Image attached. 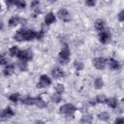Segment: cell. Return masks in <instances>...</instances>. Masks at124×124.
Returning <instances> with one entry per match:
<instances>
[{"instance_id": "obj_1", "label": "cell", "mask_w": 124, "mask_h": 124, "mask_svg": "<svg viewBox=\"0 0 124 124\" xmlns=\"http://www.w3.org/2000/svg\"><path fill=\"white\" fill-rule=\"evenodd\" d=\"M70 55H71V51L70 48L67 45H65L62 49L59 51V55H58V60L60 64H66L69 62L70 60Z\"/></svg>"}, {"instance_id": "obj_2", "label": "cell", "mask_w": 124, "mask_h": 124, "mask_svg": "<svg viewBox=\"0 0 124 124\" xmlns=\"http://www.w3.org/2000/svg\"><path fill=\"white\" fill-rule=\"evenodd\" d=\"M16 57L22 62H27L33 58V52L31 49H19Z\"/></svg>"}, {"instance_id": "obj_3", "label": "cell", "mask_w": 124, "mask_h": 124, "mask_svg": "<svg viewBox=\"0 0 124 124\" xmlns=\"http://www.w3.org/2000/svg\"><path fill=\"white\" fill-rule=\"evenodd\" d=\"M98 38L102 44H108L111 40V33L108 29H104L98 33Z\"/></svg>"}, {"instance_id": "obj_4", "label": "cell", "mask_w": 124, "mask_h": 124, "mask_svg": "<svg viewBox=\"0 0 124 124\" xmlns=\"http://www.w3.org/2000/svg\"><path fill=\"white\" fill-rule=\"evenodd\" d=\"M76 110H77L76 106H74L73 104H70V103L64 104V105H62V106L59 108V111H60L61 113L67 114V115L73 114V113H74Z\"/></svg>"}, {"instance_id": "obj_5", "label": "cell", "mask_w": 124, "mask_h": 124, "mask_svg": "<svg viewBox=\"0 0 124 124\" xmlns=\"http://www.w3.org/2000/svg\"><path fill=\"white\" fill-rule=\"evenodd\" d=\"M93 66L98 70H104L107 66V59L104 57H96L92 60Z\"/></svg>"}, {"instance_id": "obj_6", "label": "cell", "mask_w": 124, "mask_h": 124, "mask_svg": "<svg viewBox=\"0 0 124 124\" xmlns=\"http://www.w3.org/2000/svg\"><path fill=\"white\" fill-rule=\"evenodd\" d=\"M22 35H23V41H32V40L36 39L37 32L33 29L22 28Z\"/></svg>"}, {"instance_id": "obj_7", "label": "cell", "mask_w": 124, "mask_h": 124, "mask_svg": "<svg viewBox=\"0 0 124 124\" xmlns=\"http://www.w3.org/2000/svg\"><path fill=\"white\" fill-rule=\"evenodd\" d=\"M50 84H51L50 78H48L46 75H42L40 77L39 82L37 83V87L38 88H44V87H46V86H48Z\"/></svg>"}, {"instance_id": "obj_8", "label": "cell", "mask_w": 124, "mask_h": 124, "mask_svg": "<svg viewBox=\"0 0 124 124\" xmlns=\"http://www.w3.org/2000/svg\"><path fill=\"white\" fill-rule=\"evenodd\" d=\"M57 16H58L62 21H65V22H68V21H70V19H71V15H70V13L68 12V10L65 9V8H62V9L58 10V12H57Z\"/></svg>"}, {"instance_id": "obj_9", "label": "cell", "mask_w": 124, "mask_h": 124, "mask_svg": "<svg viewBox=\"0 0 124 124\" xmlns=\"http://www.w3.org/2000/svg\"><path fill=\"white\" fill-rule=\"evenodd\" d=\"M107 64L108 65L109 69H111L113 71H118L121 68L120 63L116 59H114V58H109L108 60H107Z\"/></svg>"}, {"instance_id": "obj_10", "label": "cell", "mask_w": 124, "mask_h": 124, "mask_svg": "<svg viewBox=\"0 0 124 124\" xmlns=\"http://www.w3.org/2000/svg\"><path fill=\"white\" fill-rule=\"evenodd\" d=\"M26 20L25 19H22L20 16H12L10 19H9V21H8V24H9V26H11V27H15V26H16L17 24H19V23H21V22H25Z\"/></svg>"}, {"instance_id": "obj_11", "label": "cell", "mask_w": 124, "mask_h": 124, "mask_svg": "<svg viewBox=\"0 0 124 124\" xmlns=\"http://www.w3.org/2000/svg\"><path fill=\"white\" fill-rule=\"evenodd\" d=\"M55 20H56V16L52 12H49L45 16V24L46 25H50V24L54 23Z\"/></svg>"}, {"instance_id": "obj_12", "label": "cell", "mask_w": 124, "mask_h": 124, "mask_svg": "<svg viewBox=\"0 0 124 124\" xmlns=\"http://www.w3.org/2000/svg\"><path fill=\"white\" fill-rule=\"evenodd\" d=\"M51 76H52V78L58 79V78H63V77L65 76V73H64V71H63L61 68L56 67V68H53V69L51 70Z\"/></svg>"}, {"instance_id": "obj_13", "label": "cell", "mask_w": 124, "mask_h": 124, "mask_svg": "<svg viewBox=\"0 0 124 124\" xmlns=\"http://www.w3.org/2000/svg\"><path fill=\"white\" fill-rule=\"evenodd\" d=\"M15 70H16V68H15V65L14 64H7L6 67L3 70V75L6 76V77L12 76L15 73Z\"/></svg>"}, {"instance_id": "obj_14", "label": "cell", "mask_w": 124, "mask_h": 124, "mask_svg": "<svg viewBox=\"0 0 124 124\" xmlns=\"http://www.w3.org/2000/svg\"><path fill=\"white\" fill-rule=\"evenodd\" d=\"M105 104H107L109 108H117V106H118V101H117V99L116 98H114V97H111V98H107V100H106V103Z\"/></svg>"}, {"instance_id": "obj_15", "label": "cell", "mask_w": 124, "mask_h": 124, "mask_svg": "<svg viewBox=\"0 0 124 124\" xmlns=\"http://www.w3.org/2000/svg\"><path fill=\"white\" fill-rule=\"evenodd\" d=\"M94 27L98 32H101L102 30L105 29V21L103 19H101V18L96 19L95 22H94Z\"/></svg>"}, {"instance_id": "obj_16", "label": "cell", "mask_w": 124, "mask_h": 124, "mask_svg": "<svg viewBox=\"0 0 124 124\" xmlns=\"http://www.w3.org/2000/svg\"><path fill=\"white\" fill-rule=\"evenodd\" d=\"M35 106H37L39 108H44L46 107V103L40 96H37L35 97Z\"/></svg>"}, {"instance_id": "obj_17", "label": "cell", "mask_w": 124, "mask_h": 124, "mask_svg": "<svg viewBox=\"0 0 124 124\" xmlns=\"http://www.w3.org/2000/svg\"><path fill=\"white\" fill-rule=\"evenodd\" d=\"M93 121V116L91 114H83L80 118V122L82 124H90Z\"/></svg>"}, {"instance_id": "obj_18", "label": "cell", "mask_w": 124, "mask_h": 124, "mask_svg": "<svg viewBox=\"0 0 124 124\" xmlns=\"http://www.w3.org/2000/svg\"><path fill=\"white\" fill-rule=\"evenodd\" d=\"M104 86V80L101 77H97L95 79H94V87L96 89H102Z\"/></svg>"}, {"instance_id": "obj_19", "label": "cell", "mask_w": 124, "mask_h": 124, "mask_svg": "<svg viewBox=\"0 0 124 124\" xmlns=\"http://www.w3.org/2000/svg\"><path fill=\"white\" fill-rule=\"evenodd\" d=\"M21 103L24 105H27V106H33V105H35V97L27 96L21 100Z\"/></svg>"}, {"instance_id": "obj_20", "label": "cell", "mask_w": 124, "mask_h": 124, "mask_svg": "<svg viewBox=\"0 0 124 124\" xmlns=\"http://www.w3.org/2000/svg\"><path fill=\"white\" fill-rule=\"evenodd\" d=\"M98 119H100L101 121H105V122H107V121H108L109 120V118H110V115H109V113L108 112H107V111H102V112H100V113H98Z\"/></svg>"}, {"instance_id": "obj_21", "label": "cell", "mask_w": 124, "mask_h": 124, "mask_svg": "<svg viewBox=\"0 0 124 124\" xmlns=\"http://www.w3.org/2000/svg\"><path fill=\"white\" fill-rule=\"evenodd\" d=\"M14 39L17 42H23V35H22V28L21 29H18L16 34L14 35Z\"/></svg>"}, {"instance_id": "obj_22", "label": "cell", "mask_w": 124, "mask_h": 124, "mask_svg": "<svg viewBox=\"0 0 124 124\" xmlns=\"http://www.w3.org/2000/svg\"><path fill=\"white\" fill-rule=\"evenodd\" d=\"M106 100H107V97L103 94H100V95H97L96 98L94 99L95 103L96 104H105L106 103Z\"/></svg>"}, {"instance_id": "obj_23", "label": "cell", "mask_w": 124, "mask_h": 124, "mask_svg": "<svg viewBox=\"0 0 124 124\" xmlns=\"http://www.w3.org/2000/svg\"><path fill=\"white\" fill-rule=\"evenodd\" d=\"M50 100H51L53 103H59V102L62 101V95L57 94V93H53V94L50 96Z\"/></svg>"}, {"instance_id": "obj_24", "label": "cell", "mask_w": 124, "mask_h": 124, "mask_svg": "<svg viewBox=\"0 0 124 124\" xmlns=\"http://www.w3.org/2000/svg\"><path fill=\"white\" fill-rule=\"evenodd\" d=\"M4 111H5V114H6L7 118H11L15 115V111L13 110V108L11 107H6L4 108Z\"/></svg>"}, {"instance_id": "obj_25", "label": "cell", "mask_w": 124, "mask_h": 124, "mask_svg": "<svg viewBox=\"0 0 124 124\" xmlns=\"http://www.w3.org/2000/svg\"><path fill=\"white\" fill-rule=\"evenodd\" d=\"M14 5L18 9H24L26 7V2L23 0H16L14 1Z\"/></svg>"}, {"instance_id": "obj_26", "label": "cell", "mask_w": 124, "mask_h": 124, "mask_svg": "<svg viewBox=\"0 0 124 124\" xmlns=\"http://www.w3.org/2000/svg\"><path fill=\"white\" fill-rule=\"evenodd\" d=\"M18 51H19L18 47H17L16 46H13L9 49L10 56H11V57H15V56H16V55H17V53H18Z\"/></svg>"}, {"instance_id": "obj_27", "label": "cell", "mask_w": 124, "mask_h": 124, "mask_svg": "<svg viewBox=\"0 0 124 124\" xmlns=\"http://www.w3.org/2000/svg\"><path fill=\"white\" fill-rule=\"evenodd\" d=\"M74 67H75V69H76L77 71H81V70H83L84 65H83L82 62L78 61V60H75V61H74Z\"/></svg>"}, {"instance_id": "obj_28", "label": "cell", "mask_w": 124, "mask_h": 124, "mask_svg": "<svg viewBox=\"0 0 124 124\" xmlns=\"http://www.w3.org/2000/svg\"><path fill=\"white\" fill-rule=\"evenodd\" d=\"M64 91H65V87H64L63 84H61V83L56 84V86H55V93L62 95L64 93Z\"/></svg>"}, {"instance_id": "obj_29", "label": "cell", "mask_w": 124, "mask_h": 124, "mask_svg": "<svg viewBox=\"0 0 124 124\" xmlns=\"http://www.w3.org/2000/svg\"><path fill=\"white\" fill-rule=\"evenodd\" d=\"M8 98H9V100H10L11 102H13V103H17L18 100H19V93H13V94H11Z\"/></svg>"}, {"instance_id": "obj_30", "label": "cell", "mask_w": 124, "mask_h": 124, "mask_svg": "<svg viewBox=\"0 0 124 124\" xmlns=\"http://www.w3.org/2000/svg\"><path fill=\"white\" fill-rule=\"evenodd\" d=\"M18 67L21 71H27V62H22V61H19L18 62Z\"/></svg>"}, {"instance_id": "obj_31", "label": "cell", "mask_w": 124, "mask_h": 124, "mask_svg": "<svg viewBox=\"0 0 124 124\" xmlns=\"http://www.w3.org/2000/svg\"><path fill=\"white\" fill-rule=\"evenodd\" d=\"M45 36V30H40L39 32H37V36H36V39L37 40H42Z\"/></svg>"}, {"instance_id": "obj_32", "label": "cell", "mask_w": 124, "mask_h": 124, "mask_svg": "<svg viewBox=\"0 0 124 124\" xmlns=\"http://www.w3.org/2000/svg\"><path fill=\"white\" fill-rule=\"evenodd\" d=\"M7 64H8V61H7L6 57L4 56V54H0V66L7 65Z\"/></svg>"}, {"instance_id": "obj_33", "label": "cell", "mask_w": 124, "mask_h": 124, "mask_svg": "<svg viewBox=\"0 0 124 124\" xmlns=\"http://www.w3.org/2000/svg\"><path fill=\"white\" fill-rule=\"evenodd\" d=\"M117 18H118V20H119L120 22L124 21V10H121V11L119 12V14L117 15Z\"/></svg>"}, {"instance_id": "obj_34", "label": "cell", "mask_w": 124, "mask_h": 124, "mask_svg": "<svg viewBox=\"0 0 124 124\" xmlns=\"http://www.w3.org/2000/svg\"><path fill=\"white\" fill-rule=\"evenodd\" d=\"M7 119V116L5 114L4 109H0V121H4Z\"/></svg>"}, {"instance_id": "obj_35", "label": "cell", "mask_w": 124, "mask_h": 124, "mask_svg": "<svg viewBox=\"0 0 124 124\" xmlns=\"http://www.w3.org/2000/svg\"><path fill=\"white\" fill-rule=\"evenodd\" d=\"M39 5H40V2L39 1H32L31 4H30V6H31V8L33 10L36 9V8H39Z\"/></svg>"}, {"instance_id": "obj_36", "label": "cell", "mask_w": 124, "mask_h": 124, "mask_svg": "<svg viewBox=\"0 0 124 124\" xmlns=\"http://www.w3.org/2000/svg\"><path fill=\"white\" fill-rule=\"evenodd\" d=\"M114 124H124V118L123 117H117V118H115Z\"/></svg>"}, {"instance_id": "obj_37", "label": "cell", "mask_w": 124, "mask_h": 124, "mask_svg": "<svg viewBox=\"0 0 124 124\" xmlns=\"http://www.w3.org/2000/svg\"><path fill=\"white\" fill-rule=\"evenodd\" d=\"M95 4H96V1H93V0H87L85 2V5L88 7H93Z\"/></svg>"}, {"instance_id": "obj_38", "label": "cell", "mask_w": 124, "mask_h": 124, "mask_svg": "<svg viewBox=\"0 0 124 124\" xmlns=\"http://www.w3.org/2000/svg\"><path fill=\"white\" fill-rule=\"evenodd\" d=\"M6 5H7V7H8V8H10L12 5H14V1H11V0L6 1Z\"/></svg>"}, {"instance_id": "obj_39", "label": "cell", "mask_w": 124, "mask_h": 124, "mask_svg": "<svg viewBox=\"0 0 124 124\" xmlns=\"http://www.w3.org/2000/svg\"><path fill=\"white\" fill-rule=\"evenodd\" d=\"M34 124H45V122L43 120H36L34 122Z\"/></svg>"}, {"instance_id": "obj_40", "label": "cell", "mask_w": 124, "mask_h": 124, "mask_svg": "<svg viewBox=\"0 0 124 124\" xmlns=\"http://www.w3.org/2000/svg\"><path fill=\"white\" fill-rule=\"evenodd\" d=\"M4 28V23H3V21L0 19V30H2Z\"/></svg>"}, {"instance_id": "obj_41", "label": "cell", "mask_w": 124, "mask_h": 124, "mask_svg": "<svg viewBox=\"0 0 124 124\" xmlns=\"http://www.w3.org/2000/svg\"><path fill=\"white\" fill-rule=\"evenodd\" d=\"M1 10H2V7H1V5H0V12H1Z\"/></svg>"}]
</instances>
